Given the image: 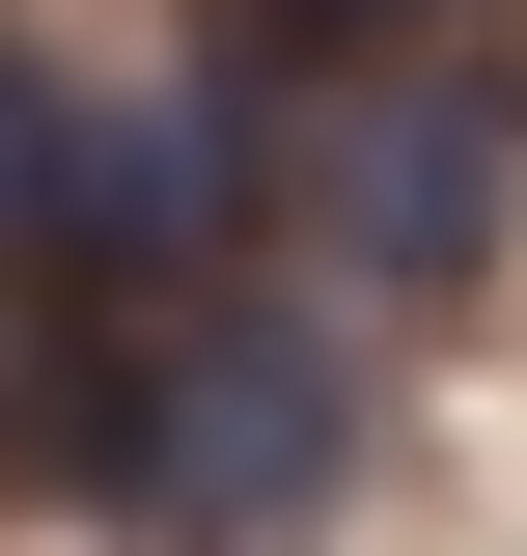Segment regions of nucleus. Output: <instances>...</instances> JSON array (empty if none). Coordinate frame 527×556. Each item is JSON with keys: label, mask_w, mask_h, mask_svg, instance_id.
Masks as SVG:
<instances>
[{"label": "nucleus", "mask_w": 527, "mask_h": 556, "mask_svg": "<svg viewBox=\"0 0 527 556\" xmlns=\"http://www.w3.org/2000/svg\"><path fill=\"white\" fill-rule=\"evenodd\" d=\"M28 473L83 529H333L361 501V334L278 278H167V306H56L28 334Z\"/></svg>", "instance_id": "obj_1"}, {"label": "nucleus", "mask_w": 527, "mask_h": 556, "mask_svg": "<svg viewBox=\"0 0 527 556\" xmlns=\"http://www.w3.org/2000/svg\"><path fill=\"white\" fill-rule=\"evenodd\" d=\"M222 56H250V28H222ZM250 84H278V195H306L333 306H472V278H500V223H527L500 56L389 28V84H333V56H250Z\"/></svg>", "instance_id": "obj_2"}, {"label": "nucleus", "mask_w": 527, "mask_h": 556, "mask_svg": "<svg viewBox=\"0 0 527 556\" xmlns=\"http://www.w3.org/2000/svg\"><path fill=\"white\" fill-rule=\"evenodd\" d=\"M83 139H112V84H56L28 28H0V278L56 306V223H83Z\"/></svg>", "instance_id": "obj_3"}, {"label": "nucleus", "mask_w": 527, "mask_h": 556, "mask_svg": "<svg viewBox=\"0 0 527 556\" xmlns=\"http://www.w3.org/2000/svg\"><path fill=\"white\" fill-rule=\"evenodd\" d=\"M389 28H472V0H250V56H389Z\"/></svg>", "instance_id": "obj_4"}, {"label": "nucleus", "mask_w": 527, "mask_h": 556, "mask_svg": "<svg viewBox=\"0 0 527 556\" xmlns=\"http://www.w3.org/2000/svg\"><path fill=\"white\" fill-rule=\"evenodd\" d=\"M0 473H28V278H0Z\"/></svg>", "instance_id": "obj_5"}]
</instances>
